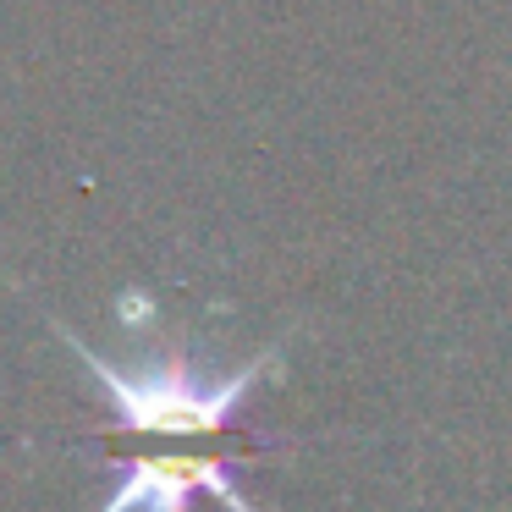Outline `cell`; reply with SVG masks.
Listing matches in <instances>:
<instances>
[{
    "label": "cell",
    "mask_w": 512,
    "mask_h": 512,
    "mask_svg": "<svg viewBox=\"0 0 512 512\" xmlns=\"http://www.w3.org/2000/svg\"><path fill=\"white\" fill-rule=\"evenodd\" d=\"M67 336V347L89 364V375L100 380V391L111 397V413L122 430H138V435H221L237 424L248 391L265 380L270 358L276 353H259L248 364H237L232 375H204L199 364H188L182 353H166V358H149L138 369H122L116 358L94 353L89 342L56 325Z\"/></svg>",
    "instance_id": "1"
},
{
    "label": "cell",
    "mask_w": 512,
    "mask_h": 512,
    "mask_svg": "<svg viewBox=\"0 0 512 512\" xmlns=\"http://www.w3.org/2000/svg\"><path fill=\"white\" fill-rule=\"evenodd\" d=\"M199 496H215L226 512H254L221 452H138L100 512H188Z\"/></svg>",
    "instance_id": "2"
}]
</instances>
